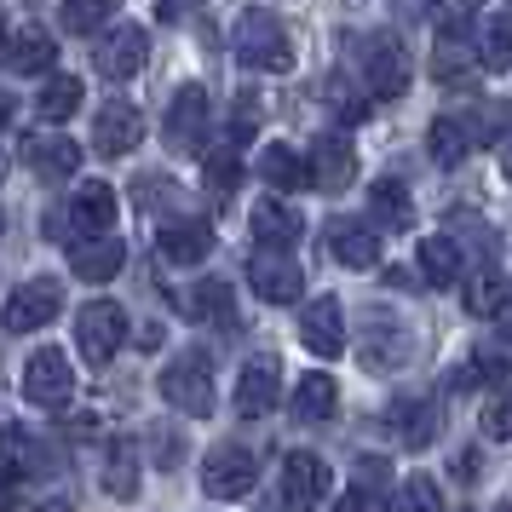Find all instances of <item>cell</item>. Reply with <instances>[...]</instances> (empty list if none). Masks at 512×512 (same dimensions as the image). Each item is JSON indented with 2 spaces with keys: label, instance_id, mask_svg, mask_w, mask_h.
<instances>
[{
  "label": "cell",
  "instance_id": "cell-37",
  "mask_svg": "<svg viewBox=\"0 0 512 512\" xmlns=\"http://www.w3.org/2000/svg\"><path fill=\"white\" fill-rule=\"evenodd\" d=\"M323 98H328V110H334L340 121L369 116V98H357V93H351V81H346V75H328V81H323Z\"/></svg>",
  "mask_w": 512,
  "mask_h": 512
},
{
  "label": "cell",
  "instance_id": "cell-21",
  "mask_svg": "<svg viewBox=\"0 0 512 512\" xmlns=\"http://www.w3.org/2000/svg\"><path fill=\"white\" fill-rule=\"evenodd\" d=\"M24 162L47 179V185H58V179H75L81 173V144L75 139H58V133H41V139H24Z\"/></svg>",
  "mask_w": 512,
  "mask_h": 512
},
{
  "label": "cell",
  "instance_id": "cell-32",
  "mask_svg": "<svg viewBox=\"0 0 512 512\" xmlns=\"http://www.w3.org/2000/svg\"><path fill=\"white\" fill-rule=\"evenodd\" d=\"M472 150V121L461 116H438L432 121V162L438 167H461Z\"/></svg>",
  "mask_w": 512,
  "mask_h": 512
},
{
  "label": "cell",
  "instance_id": "cell-46",
  "mask_svg": "<svg viewBox=\"0 0 512 512\" xmlns=\"http://www.w3.org/2000/svg\"><path fill=\"white\" fill-rule=\"evenodd\" d=\"M501 317H507V328H512V288H507V311H501Z\"/></svg>",
  "mask_w": 512,
  "mask_h": 512
},
{
  "label": "cell",
  "instance_id": "cell-28",
  "mask_svg": "<svg viewBox=\"0 0 512 512\" xmlns=\"http://www.w3.org/2000/svg\"><path fill=\"white\" fill-rule=\"evenodd\" d=\"M420 277L432 288H455L461 282V242L455 236H420Z\"/></svg>",
  "mask_w": 512,
  "mask_h": 512
},
{
  "label": "cell",
  "instance_id": "cell-44",
  "mask_svg": "<svg viewBox=\"0 0 512 512\" xmlns=\"http://www.w3.org/2000/svg\"><path fill=\"white\" fill-rule=\"evenodd\" d=\"M6 121H12V98L0 93V127H6Z\"/></svg>",
  "mask_w": 512,
  "mask_h": 512
},
{
  "label": "cell",
  "instance_id": "cell-34",
  "mask_svg": "<svg viewBox=\"0 0 512 512\" xmlns=\"http://www.w3.org/2000/svg\"><path fill=\"white\" fill-rule=\"evenodd\" d=\"M392 512H443L438 484H432L426 472H415V478H403V484L392 489Z\"/></svg>",
  "mask_w": 512,
  "mask_h": 512
},
{
  "label": "cell",
  "instance_id": "cell-15",
  "mask_svg": "<svg viewBox=\"0 0 512 512\" xmlns=\"http://www.w3.org/2000/svg\"><path fill=\"white\" fill-rule=\"evenodd\" d=\"M386 426L397 432V443H403V449H426V443L438 438V397H432V392H403V397H392Z\"/></svg>",
  "mask_w": 512,
  "mask_h": 512
},
{
  "label": "cell",
  "instance_id": "cell-33",
  "mask_svg": "<svg viewBox=\"0 0 512 512\" xmlns=\"http://www.w3.org/2000/svg\"><path fill=\"white\" fill-rule=\"evenodd\" d=\"M466 311H472V317H495V311H507V277H495V271H472V277H466Z\"/></svg>",
  "mask_w": 512,
  "mask_h": 512
},
{
  "label": "cell",
  "instance_id": "cell-5",
  "mask_svg": "<svg viewBox=\"0 0 512 512\" xmlns=\"http://www.w3.org/2000/svg\"><path fill=\"white\" fill-rule=\"evenodd\" d=\"M110 225H116V190L110 185H81L70 196V208H64V219H58V231L52 236H75V242H98V236H110ZM70 242V248H75Z\"/></svg>",
  "mask_w": 512,
  "mask_h": 512
},
{
  "label": "cell",
  "instance_id": "cell-7",
  "mask_svg": "<svg viewBox=\"0 0 512 512\" xmlns=\"http://www.w3.org/2000/svg\"><path fill=\"white\" fill-rule=\"evenodd\" d=\"M75 392V369H70V357L58 346H41V351H29V363H24V397L35 403V409H64Z\"/></svg>",
  "mask_w": 512,
  "mask_h": 512
},
{
  "label": "cell",
  "instance_id": "cell-30",
  "mask_svg": "<svg viewBox=\"0 0 512 512\" xmlns=\"http://www.w3.org/2000/svg\"><path fill=\"white\" fill-rule=\"evenodd\" d=\"M294 409H300V420H334V409H340V386H334V374L311 369L300 380V392H294Z\"/></svg>",
  "mask_w": 512,
  "mask_h": 512
},
{
  "label": "cell",
  "instance_id": "cell-47",
  "mask_svg": "<svg viewBox=\"0 0 512 512\" xmlns=\"http://www.w3.org/2000/svg\"><path fill=\"white\" fill-rule=\"evenodd\" d=\"M0 231H6V213H0Z\"/></svg>",
  "mask_w": 512,
  "mask_h": 512
},
{
  "label": "cell",
  "instance_id": "cell-41",
  "mask_svg": "<svg viewBox=\"0 0 512 512\" xmlns=\"http://www.w3.org/2000/svg\"><path fill=\"white\" fill-rule=\"evenodd\" d=\"M374 489H386V461L380 455H363L357 461V495H374Z\"/></svg>",
  "mask_w": 512,
  "mask_h": 512
},
{
  "label": "cell",
  "instance_id": "cell-27",
  "mask_svg": "<svg viewBox=\"0 0 512 512\" xmlns=\"http://www.w3.org/2000/svg\"><path fill=\"white\" fill-rule=\"evenodd\" d=\"M478 64L495 75L512 70V12H484L478 18Z\"/></svg>",
  "mask_w": 512,
  "mask_h": 512
},
{
  "label": "cell",
  "instance_id": "cell-10",
  "mask_svg": "<svg viewBox=\"0 0 512 512\" xmlns=\"http://www.w3.org/2000/svg\"><path fill=\"white\" fill-rule=\"evenodd\" d=\"M248 288H254L265 305H294L305 294V277H300V265H294L288 254L259 248V254L248 259Z\"/></svg>",
  "mask_w": 512,
  "mask_h": 512
},
{
  "label": "cell",
  "instance_id": "cell-13",
  "mask_svg": "<svg viewBox=\"0 0 512 512\" xmlns=\"http://www.w3.org/2000/svg\"><path fill=\"white\" fill-rule=\"evenodd\" d=\"M300 340L311 357H323V363H334L340 351H346V305L334 300V294H323V300L305 305L300 317Z\"/></svg>",
  "mask_w": 512,
  "mask_h": 512
},
{
  "label": "cell",
  "instance_id": "cell-17",
  "mask_svg": "<svg viewBox=\"0 0 512 512\" xmlns=\"http://www.w3.org/2000/svg\"><path fill=\"white\" fill-rule=\"evenodd\" d=\"M277 397H282V363L277 357H254L248 369L236 374V415H271L277 409Z\"/></svg>",
  "mask_w": 512,
  "mask_h": 512
},
{
  "label": "cell",
  "instance_id": "cell-9",
  "mask_svg": "<svg viewBox=\"0 0 512 512\" xmlns=\"http://www.w3.org/2000/svg\"><path fill=\"white\" fill-rule=\"evenodd\" d=\"M254 484H259V461L242 443L208 449V461H202V489H208L213 501H236V495H248Z\"/></svg>",
  "mask_w": 512,
  "mask_h": 512
},
{
  "label": "cell",
  "instance_id": "cell-19",
  "mask_svg": "<svg viewBox=\"0 0 512 512\" xmlns=\"http://www.w3.org/2000/svg\"><path fill=\"white\" fill-rule=\"evenodd\" d=\"M409 351H415V334L397 323V317L374 311L369 328H363V363H369V369H403Z\"/></svg>",
  "mask_w": 512,
  "mask_h": 512
},
{
  "label": "cell",
  "instance_id": "cell-45",
  "mask_svg": "<svg viewBox=\"0 0 512 512\" xmlns=\"http://www.w3.org/2000/svg\"><path fill=\"white\" fill-rule=\"evenodd\" d=\"M501 167H507V185H512V144L501 150Z\"/></svg>",
  "mask_w": 512,
  "mask_h": 512
},
{
  "label": "cell",
  "instance_id": "cell-2",
  "mask_svg": "<svg viewBox=\"0 0 512 512\" xmlns=\"http://www.w3.org/2000/svg\"><path fill=\"white\" fill-rule=\"evenodd\" d=\"M58 311H64V282L58 277H29V282H18V288L6 294L0 323H6V334H35V328H47Z\"/></svg>",
  "mask_w": 512,
  "mask_h": 512
},
{
  "label": "cell",
  "instance_id": "cell-4",
  "mask_svg": "<svg viewBox=\"0 0 512 512\" xmlns=\"http://www.w3.org/2000/svg\"><path fill=\"white\" fill-rule=\"evenodd\" d=\"M121 340H127V311H121L116 300H87L81 305V317H75V346H81V357H87L93 369L116 357Z\"/></svg>",
  "mask_w": 512,
  "mask_h": 512
},
{
  "label": "cell",
  "instance_id": "cell-24",
  "mask_svg": "<svg viewBox=\"0 0 512 512\" xmlns=\"http://www.w3.org/2000/svg\"><path fill=\"white\" fill-rule=\"evenodd\" d=\"M121 265H127L121 236H98V242H75V248H70V271L81 282H110Z\"/></svg>",
  "mask_w": 512,
  "mask_h": 512
},
{
  "label": "cell",
  "instance_id": "cell-11",
  "mask_svg": "<svg viewBox=\"0 0 512 512\" xmlns=\"http://www.w3.org/2000/svg\"><path fill=\"white\" fill-rule=\"evenodd\" d=\"M144 58H150V35H144L139 24H116L93 47L98 75H110V81H133V75L144 70Z\"/></svg>",
  "mask_w": 512,
  "mask_h": 512
},
{
  "label": "cell",
  "instance_id": "cell-43",
  "mask_svg": "<svg viewBox=\"0 0 512 512\" xmlns=\"http://www.w3.org/2000/svg\"><path fill=\"white\" fill-rule=\"evenodd\" d=\"M334 512H374V501H369V495H357V489H351V495H340V501H334Z\"/></svg>",
  "mask_w": 512,
  "mask_h": 512
},
{
  "label": "cell",
  "instance_id": "cell-20",
  "mask_svg": "<svg viewBox=\"0 0 512 512\" xmlns=\"http://www.w3.org/2000/svg\"><path fill=\"white\" fill-rule=\"evenodd\" d=\"M185 311L196 317V323H213V328H236L242 317H236V294L225 277H196L185 294Z\"/></svg>",
  "mask_w": 512,
  "mask_h": 512
},
{
  "label": "cell",
  "instance_id": "cell-38",
  "mask_svg": "<svg viewBox=\"0 0 512 512\" xmlns=\"http://www.w3.org/2000/svg\"><path fill=\"white\" fill-rule=\"evenodd\" d=\"M208 185L219 190V196H231V190L242 185V156H236V150H213L208 156Z\"/></svg>",
  "mask_w": 512,
  "mask_h": 512
},
{
  "label": "cell",
  "instance_id": "cell-12",
  "mask_svg": "<svg viewBox=\"0 0 512 512\" xmlns=\"http://www.w3.org/2000/svg\"><path fill=\"white\" fill-rule=\"evenodd\" d=\"M305 167H311V190H323V196H340V190L357 185V150L340 133H323L311 144V162Z\"/></svg>",
  "mask_w": 512,
  "mask_h": 512
},
{
  "label": "cell",
  "instance_id": "cell-14",
  "mask_svg": "<svg viewBox=\"0 0 512 512\" xmlns=\"http://www.w3.org/2000/svg\"><path fill=\"white\" fill-rule=\"evenodd\" d=\"M328 484H334V472H328L323 455L294 449V455L282 461V495H288V507H294V512H311L328 495Z\"/></svg>",
  "mask_w": 512,
  "mask_h": 512
},
{
  "label": "cell",
  "instance_id": "cell-25",
  "mask_svg": "<svg viewBox=\"0 0 512 512\" xmlns=\"http://www.w3.org/2000/svg\"><path fill=\"white\" fill-rule=\"evenodd\" d=\"M369 219L380 231H415V202L397 179H374L369 185Z\"/></svg>",
  "mask_w": 512,
  "mask_h": 512
},
{
  "label": "cell",
  "instance_id": "cell-40",
  "mask_svg": "<svg viewBox=\"0 0 512 512\" xmlns=\"http://www.w3.org/2000/svg\"><path fill=\"white\" fill-rule=\"evenodd\" d=\"M484 432H489V438H512V386H507V392L489 397V409H484Z\"/></svg>",
  "mask_w": 512,
  "mask_h": 512
},
{
  "label": "cell",
  "instance_id": "cell-22",
  "mask_svg": "<svg viewBox=\"0 0 512 512\" xmlns=\"http://www.w3.org/2000/svg\"><path fill=\"white\" fill-rule=\"evenodd\" d=\"M328 248H334V259L351 265V271H374V265H380V236H374L363 219H334V225H328Z\"/></svg>",
  "mask_w": 512,
  "mask_h": 512
},
{
  "label": "cell",
  "instance_id": "cell-29",
  "mask_svg": "<svg viewBox=\"0 0 512 512\" xmlns=\"http://www.w3.org/2000/svg\"><path fill=\"white\" fill-rule=\"evenodd\" d=\"M104 489H110L116 501H133V495H139V443L133 438L110 443V455H104Z\"/></svg>",
  "mask_w": 512,
  "mask_h": 512
},
{
  "label": "cell",
  "instance_id": "cell-36",
  "mask_svg": "<svg viewBox=\"0 0 512 512\" xmlns=\"http://www.w3.org/2000/svg\"><path fill=\"white\" fill-rule=\"evenodd\" d=\"M466 64H472V52H466L461 41H449V35H438V47H432V75H438L443 87H455V81H466Z\"/></svg>",
  "mask_w": 512,
  "mask_h": 512
},
{
  "label": "cell",
  "instance_id": "cell-23",
  "mask_svg": "<svg viewBox=\"0 0 512 512\" xmlns=\"http://www.w3.org/2000/svg\"><path fill=\"white\" fill-rule=\"evenodd\" d=\"M162 254L173 265H202L213 254V231L208 219H162Z\"/></svg>",
  "mask_w": 512,
  "mask_h": 512
},
{
  "label": "cell",
  "instance_id": "cell-3",
  "mask_svg": "<svg viewBox=\"0 0 512 512\" xmlns=\"http://www.w3.org/2000/svg\"><path fill=\"white\" fill-rule=\"evenodd\" d=\"M162 397H167V409H179V415H190V420L213 415V369H208V357H202V351H185L173 369H162Z\"/></svg>",
  "mask_w": 512,
  "mask_h": 512
},
{
  "label": "cell",
  "instance_id": "cell-6",
  "mask_svg": "<svg viewBox=\"0 0 512 512\" xmlns=\"http://www.w3.org/2000/svg\"><path fill=\"white\" fill-rule=\"evenodd\" d=\"M162 139H167V150H179V156H196V150H202V139H208V87L185 81V87L173 93V104H167V116H162Z\"/></svg>",
  "mask_w": 512,
  "mask_h": 512
},
{
  "label": "cell",
  "instance_id": "cell-39",
  "mask_svg": "<svg viewBox=\"0 0 512 512\" xmlns=\"http://www.w3.org/2000/svg\"><path fill=\"white\" fill-rule=\"evenodd\" d=\"M104 18H110V0H70V6H64V29H75V35L98 29Z\"/></svg>",
  "mask_w": 512,
  "mask_h": 512
},
{
  "label": "cell",
  "instance_id": "cell-31",
  "mask_svg": "<svg viewBox=\"0 0 512 512\" xmlns=\"http://www.w3.org/2000/svg\"><path fill=\"white\" fill-rule=\"evenodd\" d=\"M259 173H265V185H277V196H282V190L311 185V167H305V156H300V150H288V144H271V150L259 156Z\"/></svg>",
  "mask_w": 512,
  "mask_h": 512
},
{
  "label": "cell",
  "instance_id": "cell-26",
  "mask_svg": "<svg viewBox=\"0 0 512 512\" xmlns=\"http://www.w3.org/2000/svg\"><path fill=\"white\" fill-rule=\"evenodd\" d=\"M52 58H58V41H52L41 24H24L18 35H12V52H6V64L18 75H47Z\"/></svg>",
  "mask_w": 512,
  "mask_h": 512
},
{
  "label": "cell",
  "instance_id": "cell-1",
  "mask_svg": "<svg viewBox=\"0 0 512 512\" xmlns=\"http://www.w3.org/2000/svg\"><path fill=\"white\" fill-rule=\"evenodd\" d=\"M236 58L259 75H282V70H294V35L277 24V12L254 6V12L236 18Z\"/></svg>",
  "mask_w": 512,
  "mask_h": 512
},
{
  "label": "cell",
  "instance_id": "cell-35",
  "mask_svg": "<svg viewBox=\"0 0 512 512\" xmlns=\"http://www.w3.org/2000/svg\"><path fill=\"white\" fill-rule=\"evenodd\" d=\"M75 110H81V81H75V75H52L47 87H41V116L70 121Z\"/></svg>",
  "mask_w": 512,
  "mask_h": 512
},
{
  "label": "cell",
  "instance_id": "cell-42",
  "mask_svg": "<svg viewBox=\"0 0 512 512\" xmlns=\"http://www.w3.org/2000/svg\"><path fill=\"white\" fill-rule=\"evenodd\" d=\"M12 507H18V472L0 466V512H12Z\"/></svg>",
  "mask_w": 512,
  "mask_h": 512
},
{
  "label": "cell",
  "instance_id": "cell-16",
  "mask_svg": "<svg viewBox=\"0 0 512 512\" xmlns=\"http://www.w3.org/2000/svg\"><path fill=\"white\" fill-rule=\"evenodd\" d=\"M305 231V213L288 202V196H259L254 202V236H259V248H271V254H288L294 242H300Z\"/></svg>",
  "mask_w": 512,
  "mask_h": 512
},
{
  "label": "cell",
  "instance_id": "cell-8",
  "mask_svg": "<svg viewBox=\"0 0 512 512\" xmlns=\"http://www.w3.org/2000/svg\"><path fill=\"white\" fill-rule=\"evenodd\" d=\"M409 75H415V64H409V52L397 47V35H369L363 41V87L374 98L409 93Z\"/></svg>",
  "mask_w": 512,
  "mask_h": 512
},
{
  "label": "cell",
  "instance_id": "cell-18",
  "mask_svg": "<svg viewBox=\"0 0 512 512\" xmlns=\"http://www.w3.org/2000/svg\"><path fill=\"white\" fill-rule=\"evenodd\" d=\"M139 139H144V116L127 104V98H110V104L93 116V150L98 156H127Z\"/></svg>",
  "mask_w": 512,
  "mask_h": 512
}]
</instances>
